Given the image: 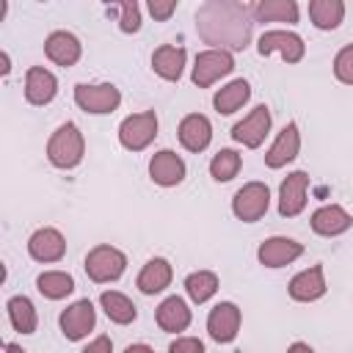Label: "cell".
<instances>
[{
  "label": "cell",
  "mask_w": 353,
  "mask_h": 353,
  "mask_svg": "<svg viewBox=\"0 0 353 353\" xmlns=\"http://www.w3.org/2000/svg\"><path fill=\"white\" fill-rule=\"evenodd\" d=\"M196 30L212 50H245L254 30V14L240 0H207L196 11Z\"/></svg>",
  "instance_id": "cell-1"
},
{
  "label": "cell",
  "mask_w": 353,
  "mask_h": 353,
  "mask_svg": "<svg viewBox=\"0 0 353 353\" xmlns=\"http://www.w3.org/2000/svg\"><path fill=\"white\" fill-rule=\"evenodd\" d=\"M83 154H85V141L74 121L61 124L47 141V160L55 168H74L83 160Z\"/></svg>",
  "instance_id": "cell-2"
},
{
  "label": "cell",
  "mask_w": 353,
  "mask_h": 353,
  "mask_svg": "<svg viewBox=\"0 0 353 353\" xmlns=\"http://www.w3.org/2000/svg\"><path fill=\"white\" fill-rule=\"evenodd\" d=\"M127 268V256L113 248V245H94L88 254H85V273L91 281L97 284H105V281H116Z\"/></svg>",
  "instance_id": "cell-3"
},
{
  "label": "cell",
  "mask_w": 353,
  "mask_h": 353,
  "mask_svg": "<svg viewBox=\"0 0 353 353\" xmlns=\"http://www.w3.org/2000/svg\"><path fill=\"white\" fill-rule=\"evenodd\" d=\"M74 102L85 113L102 116V113H113L121 105V91L113 83H97V85L80 83L74 85Z\"/></svg>",
  "instance_id": "cell-4"
},
{
  "label": "cell",
  "mask_w": 353,
  "mask_h": 353,
  "mask_svg": "<svg viewBox=\"0 0 353 353\" xmlns=\"http://www.w3.org/2000/svg\"><path fill=\"white\" fill-rule=\"evenodd\" d=\"M157 135V113L154 110H143V113H132L119 124V141L124 149L130 152H141L146 149Z\"/></svg>",
  "instance_id": "cell-5"
},
{
  "label": "cell",
  "mask_w": 353,
  "mask_h": 353,
  "mask_svg": "<svg viewBox=\"0 0 353 353\" xmlns=\"http://www.w3.org/2000/svg\"><path fill=\"white\" fill-rule=\"evenodd\" d=\"M270 204V190L265 182H245L234 199H232V212L243 221V223H254L268 212Z\"/></svg>",
  "instance_id": "cell-6"
},
{
  "label": "cell",
  "mask_w": 353,
  "mask_h": 353,
  "mask_svg": "<svg viewBox=\"0 0 353 353\" xmlns=\"http://www.w3.org/2000/svg\"><path fill=\"white\" fill-rule=\"evenodd\" d=\"M232 69H234L232 52H226V50H204V52L196 55L190 80H193L199 88H207V85H212L215 80H221L223 74H229Z\"/></svg>",
  "instance_id": "cell-7"
},
{
  "label": "cell",
  "mask_w": 353,
  "mask_h": 353,
  "mask_svg": "<svg viewBox=\"0 0 353 353\" xmlns=\"http://www.w3.org/2000/svg\"><path fill=\"white\" fill-rule=\"evenodd\" d=\"M256 50H259V55L279 52L287 63H298V61L303 58V52H306V44H303V39H301L298 33H292V30H268V33L259 36Z\"/></svg>",
  "instance_id": "cell-8"
},
{
  "label": "cell",
  "mask_w": 353,
  "mask_h": 353,
  "mask_svg": "<svg viewBox=\"0 0 353 353\" xmlns=\"http://www.w3.org/2000/svg\"><path fill=\"white\" fill-rule=\"evenodd\" d=\"M61 331H63V336L66 339H72V342H77V339H83V336H88V331L94 328V323H97V312H94V303L88 301V298H80V301H74L72 306H66L63 312H61Z\"/></svg>",
  "instance_id": "cell-9"
},
{
  "label": "cell",
  "mask_w": 353,
  "mask_h": 353,
  "mask_svg": "<svg viewBox=\"0 0 353 353\" xmlns=\"http://www.w3.org/2000/svg\"><path fill=\"white\" fill-rule=\"evenodd\" d=\"M268 132H270V110H268V105H256L243 121H237L232 127V138L237 143L248 146V149L262 146V141H265Z\"/></svg>",
  "instance_id": "cell-10"
},
{
  "label": "cell",
  "mask_w": 353,
  "mask_h": 353,
  "mask_svg": "<svg viewBox=\"0 0 353 353\" xmlns=\"http://www.w3.org/2000/svg\"><path fill=\"white\" fill-rule=\"evenodd\" d=\"M306 188H309L306 171L287 174V179L279 188V215L281 218H295V215L303 212V207H306Z\"/></svg>",
  "instance_id": "cell-11"
},
{
  "label": "cell",
  "mask_w": 353,
  "mask_h": 353,
  "mask_svg": "<svg viewBox=\"0 0 353 353\" xmlns=\"http://www.w3.org/2000/svg\"><path fill=\"white\" fill-rule=\"evenodd\" d=\"M207 331L221 345L223 342H232L237 336V331H240V309L232 301H221L207 314Z\"/></svg>",
  "instance_id": "cell-12"
},
{
  "label": "cell",
  "mask_w": 353,
  "mask_h": 353,
  "mask_svg": "<svg viewBox=\"0 0 353 353\" xmlns=\"http://www.w3.org/2000/svg\"><path fill=\"white\" fill-rule=\"evenodd\" d=\"M28 254L36 262H58L66 254V240L58 229L41 226L28 237Z\"/></svg>",
  "instance_id": "cell-13"
},
{
  "label": "cell",
  "mask_w": 353,
  "mask_h": 353,
  "mask_svg": "<svg viewBox=\"0 0 353 353\" xmlns=\"http://www.w3.org/2000/svg\"><path fill=\"white\" fill-rule=\"evenodd\" d=\"M325 273H323V265H312L306 270H301L298 276L290 279L287 284V292L292 301H301V303H312L317 298L325 295Z\"/></svg>",
  "instance_id": "cell-14"
},
{
  "label": "cell",
  "mask_w": 353,
  "mask_h": 353,
  "mask_svg": "<svg viewBox=\"0 0 353 353\" xmlns=\"http://www.w3.org/2000/svg\"><path fill=\"white\" fill-rule=\"evenodd\" d=\"M301 254H303V245L292 237H268L256 248V256L265 268H284V265L295 262Z\"/></svg>",
  "instance_id": "cell-15"
},
{
  "label": "cell",
  "mask_w": 353,
  "mask_h": 353,
  "mask_svg": "<svg viewBox=\"0 0 353 353\" xmlns=\"http://www.w3.org/2000/svg\"><path fill=\"white\" fill-rule=\"evenodd\" d=\"M149 176H152V182H157L163 188H174L185 179V160L171 149H160L149 160Z\"/></svg>",
  "instance_id": "cell-16"
},
{
  "label": "cell",
  "mask_w": 353,
  "mask_h": 353,
  "mask_svg": "<svg viewBox=\"0 0 353 353\" xmlns=\"http://www.w3.org/2000/svg\"><path fill=\"white\" fill-rule=\"evenodd\" d=\"M179 143L188 149V152H204L212 141V124L207 116L201 113H188L182 121H179Z\"/></svg>",
  "instance_id": "cell-17"
},
{
  "label": "cell",
  "mask_w": 353,
  "mask_h": 353,
  "mask_svg": "<svg viewBox=\"0 0 353 353\" xmlns=\"http://www.w3.org/2000/svg\"><path fill=\"white\" fill-rule=\"evenodd\" d=\"M312 229L314 234H323V237H336L342 232H347L353 226V215L347 210H342L339 204H323L312 212Z\"/></svg>",
  "instance_id": "cell-18"
},
{
  "label": "cell",
  "mask_w": 353,
  "mask_h": 353,
  "mask_svg": "<svg viewBox=\"0 0 353 353\" xmlns=\"http://www.w3.org/2000/svg\"><path fill=\"white\" fill-rule=\"evenodd\" d=\"M44 52L58 66H74L80 61L83 47H80V39L74 33H69V30H52L47 36V41H44Z\"/></svg>",
  "instance_id": "cell-19"
},
{
  "label": "cell",
  "mask_w": 353,
  "mask_h": 353,
  "mask_svg": "<svg viewBox=\"0 0 353 353\" xmlns=\"http://www.w3.org/2000/svg\"><path fill=\"white\" fill-rule=\"evenodd\" d=\"M58 94V80L44 66H30L25 72V99L30 105H47Z\"/></svg>",
  "instance_id": "cell-20"
},
{
  "label": "cell",
  "mask_w": 353,
  "mask_h": 353,
  "mask_svg": "<svg viewBox=\"0 0 353 353\" xmlns=\"http://www.w3.org/2000/svg\"><path fill=\"white\" fill-rule=\"evenodd\" d=\"M298 149H301L298 124L290 121V124H284V130L279 132V138L273 141V146L265 152V165L268 168H281V165H287V163H292L298 157Z\"/></svg>",
  "instance_id": "cell-21"
},
{
  "label": "cell",
  "mask_w": 353,
  "mask_h": 353,
  "mask_svg": "<svg viewBox=\"0 0 353 353\" xmlns=\"http://www.w3.org/2000/svg\"><path fill=\"white\" fill-rule=\"evenodd\" d=\"M171 276H174L171 262L163 259V256H154V259H149V262L141 268L135 284H138V290H141L143 295H154V292H163V290L171 284Z\"/></svg>",
  "instance_id": "cell-22"
},
{
  "label": "cell",
  "mask_w": 353,
  "mask_h": 353,
  "mask_svg": "<svg viewBox=\"0 0 353 353\" xmlns=\"http://www.w3.org/2000/svg\"><path fill=\"white\" fill-rule=\"evenodd\" d=\"M154 317H157V325L163 331H168V334H179V331H185L190 325V309L179 295H168L157 306Z\"/></svg>",
  "instance_id": "cell-23"
},
{
  "label": "cell",
  "mask_w": 353,
  "mask_h": 353,
  "mask_svg": "<svg viewBox=\"0 0 353 353\" xmlns=\"http://www.w3.org/2000/svg\"><path fill=\"white\" fill-rule=\"evenodd\" d=\"M185 47H176V44H160L154 52H152V69L163 77V80H179L182 77V69H185Z\"/></svg>",
  "instance_id": "cell-24"
},
{
  "label": "cell",
  "mask_w": 353,
  "mask_h": 353,
  "mask_svg": "<svg viewBox=\"0 0 353 353\" xmlns=\"http://www.w3.org/2000/svg\"><path fill=\"white\" fill-rule=\"evenodd\" d=\"M248 97H251V85H248V80L237 77V80H232V83H226L223 88H218V91H215L212 105H215V110H218V113L229 116V113L240 110V108L248 102Z\"/></svg>",
  "instance_id": "cell-25"
},
{
  "label": "cell",
  "mask_w": 353,
  "mask_h": 353,
  "mask_svg": "<svg viewBox=\"0 0 353 353\" xmlns=\"http://www.w3.org/2000/svg\"><path fill=\"white\" fill-rule=\"evenodd\" d=\"M254 22H298L295 0H259L251 6Z\"/></svg>",
  "instance_id": "cell-26"
},
{
  "label": "cell",
  "mask_w": 353,
  "mask_h": 353,
  "mask_svg": "<svg viewBox=\"0 0 353 353\" xmlns=\"http://www.w3.org/2000/svg\"><path fill=\"white\" fill-rule=\"evenodd\" d=\"M99 303H102L105 314H108L113 323H119V325H130V323L138 317L135 303H132V301H130L124 292L108 290V292H102V295H99Z\"/></svg>",
  "instance_id": "cell-27"
},
{
  "label": "cell",
  "mask_w": 353,
  "mask_h": 353,
  "mask_svg": "<svg viewBox=\"0 0 353 353\" xmlns=\"http://www.w3.org/2000/svg\"><path fill=\"white\" fill-rule=\"evenodd\" d=\"M6 309H8V320H11L14 331H19V334H33L36 331L39 317H36V306L30 303V298L14 295V298H8Z\"/></svg>",
  "instance_id": "cell-28"
},
{
  "label": "cell",
  "mask_w": 353,
  "mask_h": 353,
  "mask_svg": "<svg viewBox=\"0 0 353 353\" xmlns=\"http://www.w3.org/2000/svg\"><path fill=\"white\" fill-rule=\"evenodd\" d=\"M309 17H312L314 28L334 30V28H339V22L345 17V3L342 0H312L309 3Z\"/></svg>",
  "instance_id": "cell-29"
},
{
  "label": "cell",
  "mask_w": 353,
  "mask_h": 353,
  "mask_svg": "<svg viewBox=\"0 0 353 353\" xmlns=\"http://www.w3.org/2000/svg\"><path fill=\"white\" fill-rule=\"evenodd\" d=\"M36 287H39V292L44 298L61 301V298H66V295L74 292V279L69 273H63V270H47V273H41L36 279Z\"/></svg>",
  "instance_id": "cell-30"
},
{
  "label": "cell",
  "mask_w": 353,
  "mask_h": 353,
  "mask_svg": "<svg viewBox=\"0 0 353 353\" xmlns=\"http://www.w3.org/2000/svg\"><path fill=\"white\" fill-rule=\"evenodd\" d=\"M185 292L190 295V301L204 303L218 292V276L212 270H196L185 279Z\"/></svg>",
  "instance_id": "cell-31"
},
{
  "label": "cell",
  "mask_w": 353,
  "mask_h": 353,
  "mask_svg": "<svg viewBox=\"0 0 353 353\" xmlns=\"http://www.w3.org/2000/svg\"><path fill=\"white\" fill-rule=\"evenodd\" d=\"M240 165H243V160H240V154H237L234 149H221V152L210 160V174H212L215 182H229V179L237 176Z\"/></svg>",
  "instance_id": "cell-32"
},
{
  "label": "cell",
  "mask_w": 353,
  "mask_h": 353,
  "mask_svg": "<svg viewBox=\"0 0 353 353\" xmlns=\"http://www.w3.org/2000/svg\"><path fill=\"white\" fill-rule=\"evenodd\" d=\"M108 14H119V28L124 33H138L141 30V6L135 0H124L119 6H110Z\"/></svg>",
  "instance_id": "cell-33"
},
{
  "label": "cell",
  "mask_w": 353,
  "mask_h": 353,
  "mask_svg": "<svg viewBox=\"0 0 353 353\" xmlns=\"http://www.w3.org/2000/svg\"><path fill=\"white\" fill-rule=\"evenodd\" d=\"M334 74L339 83L353 85V44H345L334 58Z\"/></svg>",
  "instance_id": "cell-34"
},
{
  "label": "cell",
  "mask_w": 353,
  "mask_h": 353,
  "mask_svg": "<svg viewBox=\"0 0 353 353\" xmlns=\"http://www.w3.org/2000/svg\"><path fill=\"white\" fill-rule=\"evenodd\" d=\"M168 353H204V342L196 336H179L171 342Z\"/></svg>",
  "instance_id": "cell-35"
},
{
  "label": "cell",
  "mask_w": 353,
  "mask_h": 353,
  "mask_svg": "<svg viewBox=\"0 0 353 353\" xmlns=\"http://www.w3.org/2000/svg\"><path fill=\"white\" fill-rule=\"evenodd\" d=\"M174 11H176V0H149V14L160 22L168 19Z\"/></svg>",
  "instance_id": "cell-36"
},
{
  "label": "cell",
  "mask_w": 353,
  "mask_h": 353,
  "mask_svg": "<svg viewBox=\"0 0 353 353\" xmlns=\"http://www.w3.org/2000/svg\"><path fill=\"white\" fill-rule=\"evenodd\" d=\"M83 353H113V342H110V336H97V339H91L85 347H83Z\"/></svg>",
  "instance_id": "cell-37"
},
{
  "label": "cell",
  "mask_w": 353,
  "mask_h": 353,
  "mask_svg": "<svg viewBox=\"0 0 353 353\" xmlns=\"http://www.w3.org/2000/svg\"><path fill=\"white\" fill-rule=\"evenodd\" d=\"M287 353H314V350H312L306 342H292V345L287 347Z\"/></svg>",
  "instance_id": "cell-38"
},
{
  "label": "cell",
  "mask_w": 353,
  "mask_h": 353,
  "mask_svg": "<svg viewBox=\"0 0 353 353\" xmlns=\"http://www.w3.org/2000/svg\"><path fill=\"white\" fill-rule=\"evenodd\" d=\"M124 353H154V350H152L149 345H141V342H138V345H130Z\"/></svg>",
  "instance_id": "cell-39"
},
{
  "label": "cell",
  "mask_w": 353,
  "mask_h": 353,
  "mask_svg": "<svg viewBox=\"0 0 353 353\" xmlns=\"http://www.w3.org/2000/svg\"><path fill=\"white\" fill-rule=\"evenodd\" d=\"M6 353H28V350H22L19 345H14V342H8V345H6Z\"/></svg>",
  "instance_id": "cell-40"
},
{
  "label": "cell",
  "mask_w": 353,
  "mask_h": 353,
  "mask_svg": "<svg viewBox=\"0 0 353 353\" xmlns=\"http://www.w3.org/2000/svg\"><path fill=\"white\" fill-rule=\"evenodd\" d=\"M0 58H3V74H8V69H11V66H8V52H3Z\"/></svg>",
  "instance_id": "cell-41"
},
{
  "label": "cell",
  "mask_w": 353,
  "mask_h": 353,
  "mask_svg": "<svg viewBox=\"0 0 353 353\" xmlns=\"http://www.w3.org/2000/svg\"><path fill=\"white\" fill-rule=\"evenodd\" d=\"M240 353H243V350H240Z\"/></svg>",
  "instance_id": "cell-42"
}]
</instances>
